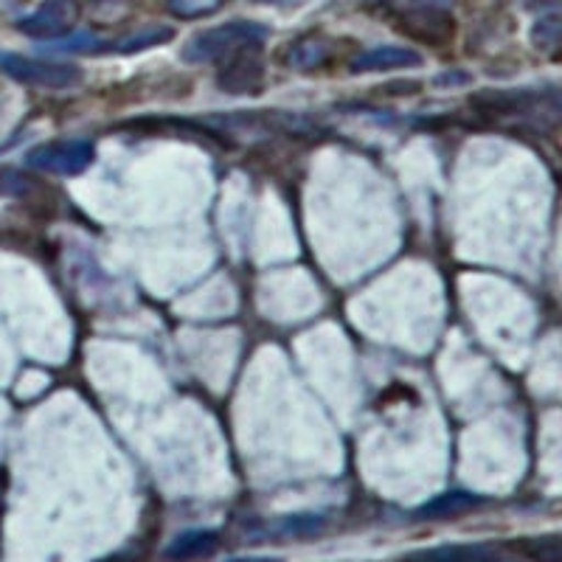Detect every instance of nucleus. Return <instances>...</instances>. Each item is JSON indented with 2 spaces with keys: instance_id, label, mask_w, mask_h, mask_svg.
Wrapping results in <instances>:
<instances>
[{
  "instance_id": "f257e3e1",
  "label": "nucleus",
  "mask_w": 562,
  "mask_h": 562,
  "mask_svg": "<svg viewBox=\"0 0 562 562\" xmlns=\"http://www.w3.org/2000/svg\"><path fill=\"white\" fill-rule=\"evenodd\" d=\"M265 40H268V26L254 23V20H234V23H225V26L211 29V32L189 40L180 57L186 63H220L243 45H265Z\"/></svg>"
},
{
  "instance_id": "f03ea898",
  "label": "nucleus",
  "mask_w": 562,
  "mask_h": 562,
  "mask_svg": "<svg viewBox=\"0 0 562 562\" xmlns=\"http://www.w3.org/2000/svg\"><path fill=\"white\" fill-rule=\"evenodd\" d=\"M0 68L7 77L32 88H74L82 82V70L68 63H48V59H32L23 54H0Z\"/></svg>"
},
{
  "instance_id": "7ed1b4c3",
  "label": "nucleus",
  "mask_w": 562,
  "mask_h": 562,
  "mask_svg": "<svg viewBox=\"0 0 562 562\" xmlns=\"http://www.w3.org/2000/svg\"><path fill=\"white\" fill-rule=\"evenodd\" d=\"M217 88L231 97H256L265 88L262 45H243L225 59H220Z\"/></svg>"
},
{
  "instance_id": "20e7f679",
  "label": "nucleus",
  "mask_w": 562,
  "mask_h": 562,
  "mask_svg": "<svg viewBox=\"0 0 562 562\" xmlns=\"http://www.w3.org/2000/svg\"><path fill=\"white\" fill-rule=\"evenodd\" d=\"M93 158H97V149L90 140H54V144L32 149L26 155V167L34 172L74 178V175H82L93 164Z\"/></svg>"
},
{
  "instance_id": "39448f33",
  "label": "nucleus",
  "mask_w": 562,
  "mask_h": 562,
  "mask_svg": "<svg viewBox=\"0 0 562 562\" xmlns=\"http://www.w3.org/2000/svg\"><path fill=\"white\" fill-rule=\"evenodd\" d=\"M394 14V26L425 45H445L453 40L456 23L450 9L441 7H385Z\"/></svg>"
},
{
  "instance_id": "423d86ee",
  "label": "nucleus",
  "mask_w": 562,
  "mask_h": 562,
  "mask_svg": "<svg viewBox=\"0 0 562 562\" xmlns=\"http://www.w3.org/2000/svg\"><path fill=\"white\" fill-rule=\"evenodd\" d=\"M79 20V3L77 0H45L34 9L29 18L18 23V29L29 37L48 40V37H63L70 29L77 26Z\"/></svg>"
},
{
  "instance_id": "0eeeda50",
  "label": "nucleus",
  "mask_w": 562,
  "mask_h": 562,
  "mask_svg": "<svg viewBox=\"0 0 562 562\" xmlns=\"http://www.w3.org/2000/svg\"><path fill=\"white\" fill-rule=\"evenodd\" d=\"M422 57L411 48H400V45H380L371 52L355 57L349 65L351 74H383V70H403V68H419Z\"/></svg>"
},
{
  "instance_id": "6e6552de",
  "label": "nucleus",
  "mask_w": 562,
  "mask_h": 562,
  "mask_svg": "<svg viewBox=\"0 0 562 562\" xmlns=\"http://www.w3.org/2000/svg\"><path fill=\"white\" fill-rule=\"evenodd\" d=\"M405 562H506V557L490 546H439L408 554Z\"/></svg>"
},
{
  "instance_id": "1a4fd4ad",
  "label": "nucleus",
  "mask_w": 562,
  "mask_h": 562,
  "mask_svg": "<svg viewBox=\"0 0 562 562\" xmlns=\"http://www.w3.org/2000/svg\"><path fill=\"white\" fill-rule=\"evenodd\" d=\"M220 546V535L211 529H192V531H183L167 546L164 557L169 562H192L200 560V557H209L211 551Z\"/></svg>"
},
{
  "instance_id": "9d476101",
  "label": "nucleus",
  "mask_w": 562,
  "mask_h": 562,
  "mask_svg": "<svg viewBox=\"0 0 562 562\" xmlns=\"http://www.w3.org/2000/svg\"><path fill=\"white\" fill-rule=\"evenodd\" d=\"M329 57H333V45L321 34L295 40L288 48V65L295 70H318L321 65L329 63Z\"/></svg>"
},
{
  "instance_id": "9b49d317",
  "label": "nucleus",
  "mask_w": 562,
  "mask_h": 562,
  "mask_svg": "<svg viewBox=\"0 0 562 562\" xmlns=\"http://www.w3.org/2000/svg\"><path fill=\"white\" fill-rule=\"evenodd\" d=\"M481 504L479 495H470V492H448L441 498L430 501V504L422 506L416 512V518L422 520H441V518H456L461 512H470Z\"/></svg>"
},
{
  "instance_id": "f8f14e48",
  "label": "nucleus",
  "mask_w": 562,
  "mask_h": 562,
  "mask_svg": "<svg viewBox=\"0 0 562 562\" xmlns=\"http://www.w3.org/2000/svg\"><path fill=\"white\" fill-rule=\"evenodd\" d=\"M531 45L537 52H554L562 45V9H549L531 23Z\"/></svg>"
},
{
  "instance_id": "ddd939ff",
  "label": "nucleus",
  "mask_w": 562,
  "mask_h": 562,
  "mask_svg": "<svg viewBox=\"0 0 562 562\" xmlns=\"http://www.w3.org/2000/svg\"><path fill=\"white\" fill-rule=\"evenodd\" d=\"M175 37L172 29L167 26H153V29H140V32L127 34V37L115 40L113 45H108V52H119V54H135L144 52V48H155V45H164Z\"/></svg>"
},
{
  "instance_id": "4468645a",
  "label": "nucleus",
  "mask_w": 562,
  "mask_h": 562,
  "mask_svg": "<svg viewBox=\"0 0 562 562\" xmlns=\"http://www.w3.org/2000/svg\"><path fill=\"white\" fill-rule=\"evenodd\" d=\"M324 529H326V518H321V515H290V518H281L279 524L270 529V535L304 540V537L321 535Z\"/></svg>"
},
{
  "instance_id": "2eb2a0df",
  "label": "nucleus",
  "mask_w": 562,
  "mask_h": 562,
  "mask_svg": "<svg viewBox=\"0 0 562 562\" xmlns=\"http://www.w3.org/2000/svg\"><path fill=\"white\" fill-rule=\"evenodd\" d=\"M169 12L180 20H200L217 14L225 7V0H167Z\"/></svg>"
},
{
  "instance_id": "dca6fc26",
  "label": "nucleus",
  "mask_w": 562,
  "mask_h": 562,
  "mask_svg": "<svg viewBox=\"0 0 562 562\" xmlns=\"http://www.w3.org/2000/svg\"><path fill=\"white\" fill-rule=\"evenodd\" d=\"M526 554L543 562H562V537H540L526 543Z\"/></svg>"
},
{
  "instance_id": "f3484780",
  "label": "nucleus",
  "mask_w": 562,
  "mask_h": 562,
  "mask_svg": "<svg viewBox=\"0 0 562 562\" xmlns=\"http://www.w3.org/2000/svg\"><path fill=\"white\" fill-rule=\"evenodd\" d=\"M34 189L32 180L14 169H0V198H23Z\"/></svg>"
},
{
  "instance_id": "a211bd4d",
  "label": "nucleus",
  "mask_w": 562,
  "mask_h": 562,
  "mask_svg": "<svg viewBox=\"0 0 562 562\" xmlns=\"http://www.w3.org/2000/svg\"><path fill=\"white\" fill-rule=\"evenodd\" d=\"M54 48H57V52H65V54H97V52H108V45H104L99 37H93V34H77V37L59 40V43L54 45Z\"/></svg>"
},
{
  "instance_id": "6ab92c4d",
  "label": "nucleus",
  "mask_w": 562,
  "mask_h": 562,
  "mask_svg": "<svg viewBox=\"0 0 562 562\" xmlns=\"http://www.w3.org/2000/svg\"><path fill=\"white\" fill-rule=\"evenodd\" d=\"M456 0H385V7H441L450 9Z\"/></svg>"
},
{
  "instance_id": "aec40b11",
  "label": "nucleus",
  "mask_w": 562,
  "mask_h": 562,
  "mask_svg": "<svg viewBox=\"0 0 562 562\" xmlns=\"http://www.w3.org/2000/svg\"><path fill=\"white\" fill-rule=\"evenodd\" d=\"M228 562H279L276 557H243V560H228Z\"/></svg>"
}]
</instances>
